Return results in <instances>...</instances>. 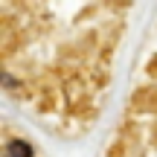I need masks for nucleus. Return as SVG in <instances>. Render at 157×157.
<instances>
[{
	"label": "nucleus",
	"instance_id": "nucleus-1",
	"mask_svg": "<svg viewBox=\"0 0 157 157\" xmlns=\"http://www.w3.org/2000/svg\"><path fill=\"white\" fill-rule=\"evenodd\" d=\"M9 157H32V148L23 140H12L9 143Z\"/></svg>",
	"mask_w": 157,
	"mask_h": 157
}]
</instances>
